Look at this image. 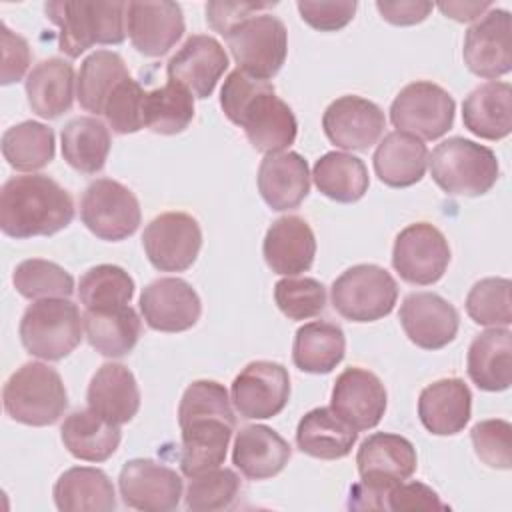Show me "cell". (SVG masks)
I'll use <instances>...</instances> for the list:
<instances>
[{
  "mask_svg": "<svg viewBox=\"0 0 512 512\" xmlns=\"http://www.w3.org/2000/svg\"><path fill=\"white\" fill-rule=\"evenodd\" d=\"M6 414L26 426H50L68 406L64 382L48 364L26 362L4 384Z\"/></svg>",
  "mask_w": 512,
  "mask_h": 512,
  "instance_id": "5b68a950",
  "label": "cell"
},
{
  "mask_svg": "<svg viewBox=\"0 0 512 512\" xmlns=\"http://www.w3.org/2000/svg\"><path fill=\"white\" fill-rule=\"evenodd\" d=\"M386 388L370 370L346 368L334 382L330 408L354 430L378 426L386 412Z\"/></svg>",
  "mask_w": 512,
  "mask_h": 512,
  "instance_id": "ffe728a7",
  "label": "cell"
},
{
  "mask_svg": "<svg viewBox=\"0 0 512 512\" xmlns=\"http://www.w3.org/2000/svg\"><path fill=\"white\" fill-rule=\"evenodd\" d=\"M82 316L68 298H42L20 320V340L28 354L42 360L66 358L82 340Z\"/></svg>",
  "mask_w": 512,
  "mask_h": 512,
  "instance_id": "52a82bcc",
  "label": "cell"
},
{
  "mask_svg": "<svg viewBox=\"0 0 512 512\" xmlns=\"http://www.w3.org/2000/svg\"><path fill=\"white\" fill-rule=\"evenodd\" d=\"M356 438L358 430L338 418L332 408H314L306 412L296 428V444L300 452L320 460L348 456Z\"/></svg>",
  "mask_w": 512,
  "mask_h": 512,
  "instance_id": "1f68e13d",
  "label": "cell"
},
{
  "mask_svg": "<svg viewBox=\"0 0 512 512\" xmlns=\"http://www.w3.org/2000/svg\"><path fill=\"white\" fill-rule=\"evenodd\" d=\"M384 126L386 118L380 106L356 94L336 98L322 116L326 138L344 150H368L378 142Z\"/></svg>",
  "mask_w": 512,
  "mask_h": 512,
  "instance_id": "e0dca14e",
  "label": "cell"
},
{
  "mask_svg": "<svg viewBox=\"0 0 512 512\" xmlns=\"http://www.w3.org/2000/svg\"><path fill=\"white\" fill-rule=\"evenodd\" d=\"M126 32L144 56H164L184 34L182 8L176 2H128Z\"/></svg>",
  "mask_w": 512,
  "mask_h": 512,
  "instance_id": "7402d4cb",
  "label": "cell"
},
{
  "mask_svg": "<svg viewBox=\"0 0 512 512\" xmlns=\"http://www.w3.org/2000/svg\"><path fill=\"white\" fill-rule=\"evenodd\" d=\"M398 300L392 274L376 264H356L332 284L334 310L352 322H374L388 316Z\"/></svg>",
  "mask_w": 512,
  "mask_h": 512,
  "instance_id": "ba28073f",
  "label": "cell"
},
{
  "mask_svg": "<svg viewBox=\"0 0 512 512\" xmlns=\"http://www.w3.org/2000/svg\"><path fill=\"white\" fill-rule=\"evenodd\" d=\"M118 486L124 504L144 512L176 510L182 498L180 474L150 458L128 460L120 470Z\"/></svg>",
  "mask_w": 512,
  "mask_h": 512,
  "instance_id": "9a60e30c",
  "label": "cell"
},
{
  "mask_svg": "<svg viewBox=\"0 0 512 512\" xmlns=\"http://www.w3.org/2000/svg\"><path fill=\"white\" fill-rule=\"evenodd\" d=\"M140 312L152 330L184 332L198 322L202 302L186 280L158 278L142 290Z\"/></svg>",
  "mask_w": 512,
  "mask_h": 512,
  "instance_id": "d6986e66",
  "label": "cell"
},
{
  "mask_svg": "<svg viewBox=\"0 0 512 512\" xmlns=\"http://www.w3.org/2000/svg\"><path fill=\"white\" fill-rule=\"evenodd\" d=\"M374 172L390 188H408L422 180L428 164L426 144L402 130L384 136L374 156Z\"/></svg>",
  "mask_w": 512,
  "mask_h": 512,
  "instance_id": "f1b7e54d",
  "label": "cell"
},
{
  "mask_svg": "<svg viewBox=\"0 0 512 512\" xmlns=\"http://www.w3.org/2000/svg\"><path fill=\"white\" fill-rule=\"evenodd\" d=\"M400 324L408 340L422 350L448 346L460 326L458 310L434 292H412L400 306Z\"/></svg>",
  "mask_w": 512,
  "mask_h": 512,
  "instance_id": "ac0fdd59",
  "label": "cell"
},
{
  "mask_svg": "<svg viewBox=\"0 0 512 512\" xmlns=\"http://www.w3.org/2000/svg\"><path fill=\"white\" fill-rule=\"evenodd\" d=\"M2 154L14 170H40L54 158V132L42 122H20L2 134Z\"/></svg>",
  "mask_w": 512,
  "mask_h": 512,
  "instance_id": "60d3db41",
  "label": "cell"
},
{
  "mask_svg": "<svg viewBox=\"0 0 512 512\" xmlns=\"http://www.w3.org/2000/svg\"><path fill=\"white\" fill-rule=\"evenodd\" d=\"M14 288L20 296L36 298H68L74 292V278L62 266L42 258H30L16 266L12 274Z\"/></svg>",
  "mask_w": 512,
  "mask_h": 512,
  "instance_id": "ee69618b",
  "label": "cell"
},
{
  "mask_svg": "<svg viewBox=\"0 0 512 512\" xmlns=\"http://www.w3.org/2000/svg\"><path fill=\"white\" fill-rule=\"evenodd\" d=\"M178 424L182 430V474L194 478L218 468L236 426L226 388L216 380L192 382L182 394Z\"/></svg>",
  "mask_w": 512,
  "mask_h": 512,
  "instance_id": "6da1fadb",
  "label": "cell"
},
{
  "mask_svg": "<svg viewBox=\"0 0 512 512\" xmlns=\"http://www.w3.org/2000/svg\"><path fill=\"white\" fill-rule=\"evenodd\" d=\"M510 280L484 278L466 296V312L480 326H508L512 322Z\"/></svg>",
  "mask_w": 512,
  "mask_h": 512,
  "instance_id": "bcb514c9",
  "label": "cell"
},
{
  "mask_svg": "<svg viewBox=\"0 0 512 512\" xmlns=\"http://www.w3.org/2000/svg\"><path fill=\"white\" fill-rule=\"evenodd\" d=\"M72 218V196L44 174L12 176L0 190V228L10 238L52 236Z\"/></svg>",
  "mask_w": 512,
  "mask_h": 512,
  "instance_id": "3957f363",
  "label": "cell"
},
{
  "mask_svg": "<svg viewBox=\"0 0 512 512\" xmlns=\"http://www.w3.org/2000/svg\"><path fill=\"white\" fill-rule=\"evenodd\" d=\"M126 64L118 52L96 50L80 64L76 80V96L84 110L104 114V104L112 90L128 78Z\"/></svg>",
  "mask_w": 512,
  "mask_h": 512,
  "instance_id": "ab89813d",
  "label": "cell"
},
{
  "mask_svg": "<svg viewBox=\"0 0 512 512\" xmlns=\"http://www.w3.org/2000/svg\"><path fill=\"white\" fill-rule=\"evenodd\" d=\"M464 126L484 138L502 140L512 130V86L490 80L474 88L462 104Z\"/></svg>",
  "mask_w": 512,
  "mask_h": 512,
  "instance_id": "4dcf8cb0",
  "label": "cell"
},
{
  "mask_svg": "<svg viewBox=\"0 0 512 512\" xmlns=\"http://www.w3.org/2000/svg\"><path fill=\"white\" fill-rule=\"evenodd\" d=\"M346 338L338 324L308 322L296 330L292 344V362L308 374H328L344 358Z\"/></svg>",
  "mask_w": 512,
  "mask_h": 512,
  "instance_id": "d590c367",
  "label": "cell"
},
{
  "mask_svg": "<svg viewBox=\"0 0 512 512\" xmlns=\"http://www.w3.org/2000/svg\"><path fill=\"white\" fill-rule=\"evenodd\" d=\"M88 408L112 424L130 422L140 408V390L134 374L116 362L102 364L86 392Z\"/></svg>",
  "mask_w": 512,
  "mask_h": 512,
  "instance_id": "4316f807",
  "label": "cell"
},
{
  "mask_svg": "<svg viewBox=\"0 0 512 512\" xmlns=\"http://www.w3.org/2000/svg\"><path fill=\"white\" fill-rule=\"evenodd\" d=\"M440 12L452 20L458 22H470L478 18L484 10H490V2H440L438 4Z\"/></svg>",
  "mask_w": 512,
  "mask_h": 512,
  "instance_id": "9f6ffc18",
  "label": "cell"
},
{
  "mask_svg": "<svg viewBox=\"0 0 512 512\" xmlns=\"http://www.w3.org/2000/svg\"><path fill=\"white\" fill-rule=\"evenodd\" d=\"M0 44H2V72L0 84L8 86L26 74L30 66V46L28 42L12 32L4 22L0 24Z\"/></svg>",
  "mask_w": 512,
  "mask_h": 512,
  "instance_id": "f5cc1de1",
  "label": "cell"
},
{
  "mask_svg": "<svg viewBox=\"0 0 512 512\" xmlns=\"http://www.w3.org/2000/svg\"><path fill=\"white\" fill-rule=\"evenodd\" d=\"M232 404L242 418L264 420L280 414L290 398L288 370L272 360H254L232 382Z\"/></svg>",
  "mask_w": 512,
  "mask_h": 512,
  "instance_id": "5bb4252c",
  "label": "cell"
},
{
  "mask_svg": "<svg viewBox=\"0 0 512 512\" xmlns=\"http://www.w3.org/2000/svg\"><path fill=\"white\" fill-rule=\"evenodd\" d=\"M60 436L74 458L84 462H104L116 452L122 432L118 424L108 422L88 408L66 416Z\"/></svg>",
  "mask_w": 512,
  "mask_h": 512,
  "instance_id": "e575fe53",
  "label": "cell"
},
{
  "mask_svg": "<svg viewBox=\"0 0 512 512\" xmlns=\"http://www.w3.org/2000/svg\"><path fill=\"white\" fill-rule=\"evenodd\" d=\"M80 216L96 238L108 242L132 236L142 220L134 192L112 178H98L84 190Z\"/></svg>",
  "mask_w": 512,
  "mask_h": 512,
  "instance_id": "30bf717a",
  "label": "cell"
},
{
  "mask_svg": "<svg viewBox=\"0 0 512 512\" xmlns=\"http://www.w3.org/2000/svg\"><path fill=\"white\" fill-rule=\"evenodd\" d=\"M440 496L422 482H396L386 496V510H446Z\"/></svg>",
  "mask_w": 512,
  "mask_h": 512,
  "instance_id": "816d5d0a",
  "label": "cell"
},
{
  "mask_svg": "<svg viewBox=\"0 0 512 512\" xmlns=\"http://www.w3.org/2000/svg\"><path fill=\"white\" fill-rule=\"evenodd\" d=\"M26 96L40 118H58L74 102V68L62 58L36 64L26 78Z\"/></svg>",
  "mask_w": 512,
  "mask_h": 512,
  "instance_id": "836d02e7",
  "label": "cell"
},
{
  "mask_svg": "<svg viewBox=\"0 0 512 512\" xmlns=\"http://www.w3.org/2000/svg\"><path fill=\"white\" fill-rule=\"evenodd\" d=\"M82 322L90 346L108 358H122L132 352L142 332V322L130 306L98 312L86 310Z\"/></svg>",
  "mask_w": 512,
  "mask_h": 512,
  "instance_id": "8d00e7d4",
  "label": "cell"
},
{
  "mask_svg": "<svg viewBox=\"0 0 512 512\" xmlns=\"http://www.w3.org/2000/svg\"><path fill=\"white\" fill-rule=\"evenodd\" d=\"M276 6V2H208L206 22L222 36H226L242 20Z\"/></svg>",
  "mask_w": 512,
  "mask_h": 512,
  "instance_id": "db71d44e",
  "label": "cell"
},
{
  "mask_svg": "<svg viewBox=\"0 0 512 512\" xmlns=\"http://www.w3.org/2000/svg\"><path fill=\"white\" fill-rule=\"evenodd\" d=\"M240 490V478L230 468H212L194 476L186 488V508L194 512L226 510L234 504Z\"/></svg>",
  "mask_w": 512,
  "mask_h": 512,
  "instance_id": "f6af8a7d",
  "label": "cell"
},
{
  "mask_svg": "<svg viewBox=\"0 0 512 512\" xmlns=\"http://www.w3.org/2000/svg\"><path fill=\"white\" fill-rule=\"evenodd\" d=\"M224 38L238 70L258 80L274 78L288 54L286 26L272 14H254L236 24Z\"/></svg>",
  "mask_w": 512,
  "mask_h": 512,
  "instance_id": "9c48e42d",
  "label": "cell"
},
{
  "mask_svg": "<svg viewBox=\"0 0 512 512\" xmlns=\"http://www.w3.org/2000/svg\"><path fill=\"white\" fill-rule=\"evenodd\" d=\"M262 254L268 268L282 276H296L314 264L316 238L300 216H282L266 230Z\"/></svg>",
  "mask_w": 512,
  "mask_h": 512,
  "instance_id": "603a6c76",
  "label": "cell"
},
{
  "mask_svg": "<svg viewBox=\"0 0 512 512\" xmlns=\"http://www.w3.org/2000/svg\"><path fill=\"white\" fill-rule=\"evenodd\" d=\"M142 246L156 270L184 272L198 258L202 230L198 220L186 212H164L144 228Z\"/></svg>",
  "mask_w": 512,
  "mask_h": 512,
  "instance_id": "7c38bea8",
  "label": "cell"
},
{
  "mask_svg": "<svg viewBox=\"0 0 512 512\" xmlns=\"http://www.w3.org/2000/svg\"><path fill=\"white\" fill-rule=\"evenodd\" d=\"M146 90L132 78H124L108 96L104 116L116 134H134L144 128Z\"/></svg>",
  "mask_w": 512,
  "mask_h": 512,
  "instance_id": "c3c4849f",
  "label": "cell"
},
{
  "mask_svg": "<svg viewBox=\"0 0 512 512\" xmlns=\"http://www.w3.org/2000/svg\"><path fill=\"white\" fill-rule=\"evenodd\" d=\"M450 264V246L444 234L428 224L414 222L400 230L392 248V266L402 280L428 286L438 282Z\"/></svg>",
  "mask_w": 512,
  "mask_h": 512,
  "instance_id": "4fadbf2b",
  "label": "cell"
},
{
  "mask_svg": "<svg viewBox=\"0 0 512 512\" xmlns=\"http://www.w3.org/2000/svg\"><path fill=\"white\" fill-rule=\"evenodd\" d=\"M290 456V444L264 424L244 426L234 438L232 462L250 480H266L280 474Z\"/></svg>",
  "mask_w": 512,
  "mask_h": 512,
  "instance_id": "484cf974",
  "label": "cell"
},
{
  "mask_svg": "<svg viewBox=\"0 0 512 512\" xmlns=\"http://www.w3.org/2000/svg\"><path fill=\"white\" fill-rule=\"evenodd\" d=\"M464 64L482 78H498L512 70L510 12L490 8L476 24L466 30Z\"/></svg>",
  "mask_w": 512,
  "mask_h": 512,
  "instance_id": "2e32d148",
  "label": "cell"
},
{
  "mask_svg": "<svg viewBox=\"0 0 512 512\" xmlns=\"http://www.w3.org/2000/svg\"><path fill=\"white\" fill-rule=\"evenodd\" d=\"M466 370L480 390H506L512 382V332L494 326L478 334L468 348Z\"/></svg>",
  "mask_w": 512,
  "mask_h": 512,
  "instance_id": "f546056e",
  "label": "cell"
},
{
  "mask_svg": "<svg viewBox=\"0 0 512 512\" xmlns=\"http://www.w3.org/2000/svg\"><path fill=\"white\" fill-rule=\"evenodd\" d=\"M128 2H46L44 10L58 26V46L78 58L94 44H120L126 38Z\"/></svg>",
  "mask_w": 512,
  "mask_h": 512,
  "instance_id": "277c9868",
  "label": "cell"
},
{
  "mask_svg": "<svg viewBox=\"0 0 512 512\" xmlns=\"http://www.w3.org/2000/svg\"><path fill=\"white\" fill-rule=\"evenodd\" d=\"M312 178L324 196L342 204L358 202L370 186L366 164L346 152H326L320 156L314 164Z\"/></svg>",
  "mask_w": 512,
  "mask_h": 512,
  "instance_id": "74e56055",
  "label": "cell"
},
{
  "mask_svg": "<svg viewBox=\"0 0 512 512\" xmlns=\"http://www.w3.org/2000/svg\"><path fill=\"white\" fill-rule=\"evenodd\" d=\"M62 156L78 172L96 174L104 168L110 152V132L94 116L70 120L60 134Z\"/></svg>",
  "mask_w": 512,
  "mask_h": 512,
  "instance_id": "f35d334b",
  "label": "cell"
},
{
  "mask_svg": "<svg viewBox=\"0 0 512 512\" xmlns=\"http://www.w3.org/2000/svg\"><path fill=\"white\" fill-rule=\"evenodd\" d=\"M228 70V56L222 44L206 34L190 36L168 60V80L184 86L194 98H208L222 74Z\"/></svg>",
  "mask_w": 512,
  "mask_h": 512,
  "instance_id": "44dd1931",
  "label": "cell"
},
{
  "mask_svg": "<svg viewBox=\"0 0 512 512\" xmlns=\"http://www.w3.org/2000/svg\"><path fill=\"white\" fill-rule=\"evenodd\" d=\"M416 448L400 434H370L358 448L356 464L362 480L402 482L416 472Z\"/></svg>",
  "mask_w": 512,
  "mask_h": 512,
  "instance_id": "83f0119b",
  "label": "cell"
},
{
  "mask_svg": "<svg viewBox=\"0 0 512 512\" xmlns=\"http://www.w3.org/2000/svg\"><path fill=\"white\" fill-rule=\"evenodd\" d=\"M476 456L490 468L508 470L512 466V426L506 420L492 418L472 426L470 432Z\"/></svg>",
  "mask_w": 512,
  "mask_h": 512,
  "instance_id": "681fc988",
  "label": "cell"
},
{
  "mask_svg": "<svg viewBox=\"0 0 512 512\" xmlns=\"http://www.w3.org/2000/svg\"><path fill=\"white\" fill-rule=\"evenodd\" d=\"M378 12L382 14V18L390 24L396 26H412V24H420L422 20L428 18V14L432 12V2H420V0H400V2H376Z\"/></svg>",
  "mask_w": 512,
  "mask_h": 512,
  "instance_id": "11a10c76",
  "label": "cell"
},
{
  "mask_svg": "<svg viewBox=\"0 0 512 512\" xmlns=\"http://www.w3.org/2000/svg\"><path fill=\"white\" fill-rule=\"evenodd\" d=\"M472 414L470 388L460 378H442L428 384L418 398L422 426L436 436H452L464 430Z\"/></svg>",
  "mask_w": 512,
  "mask_h": 512,
  "instance_id": "cb8c5ba5",
  "label": "cell"
},
{
  "mask_svg": "<svg viewBox=\"0 0 512 512\" xmlns=\"http://www.w3.org/2000/svg\"><path fill=\"white\" fill-rule=\"evenodd\" d=\"M78 296L86 310L122 308L128 306L134 296V280L116 264H98L80 278Z\"/></svg>",
  "mask_w": 512,
  "mask_h": 512,
  "instance_id": "7bdbcfd3",
  "label": "cell"
},
{
  "mask_svg": "<svg viewBox=\"0 0 512 512\" xmlns=\"http://www.w3.org/2000/svg\"><path fill=\"white\" fill-rule=\"evenodd\" d=\"M430 174L448 194L482 196L496 184L500 166L488 146L454 136L434 148Z\"/></svg>",
  "mask_w": 512,
  "mask_h": 512,
  "instance_id": "8992f818",
  "label": "cell"
},
{
  "mask_svg": "<svg viewBox=\"0 0 512 512\" xmlns=\"http://www.w3.org/2000/svg\"><path fill=\"white\" fill-rule=\"evenodd\" d=\"M300 18L320 32H336L344 28L358 8L354 0H336V2H308L300 0L298 4Z\"/></svg>",
  "mask_w": 512,
  "mask_h": 512,
  "instance_id": "f907efd6",
  "label": "cell"
},
{
  "mask_svg": "<svg viewBox=\"0 0 512 512\" xmlns=\"http://www.w3.org/2000/svg\"><path fill=\"white\" fill-rule=\"evenodd\" d=\"M54 502L62 512H108L116 508V492L106 472L90 466H74L54 484Z\"/></svg>",
  "mask_w": 512,
  "mask_h": 512,
  "instance_id": "d6a6232c",
  "label": "cell"
},
{
  "mask_svg": "<svg viewBox=\"0 0 512 512\" xmlns=\"http://www.w3.org/2000/svg\"><path fill=\"white\" fill-rule=\"evenodd\" d=\"M220 106L226 118L240 126L248 142L264 154L282 152L296 140V116L266 80L252 78L236 68L224 80Z\"/></svg>",
  "mask_w": 512,
  "mask_h": 512,
  "instance_id": "7a4b0ae2",
  "label": "cell"
},
{
  "mask_svg": "<svg viewBox=\"0 0 512 512\" xmlns=\"http://www.w3.org/2000/svg\"><path fill=\"white\" fill-rule=\"evenodd\" d=\"M194 118V96L174 80L144 96V126L156 134H180Z\"/></svg>",
  "mask_w": 512,
  "mask_h": 512,
  "instance_id": "b9f144b4",
  "label": "cell"
},
{
  "mask_svg": "<svg viewBox=\"0 0 512 512\" xmlns=\"http://www.w3.org/2000/svg\"><path fill=\"white\" fill-rule=\"evenodd\" d=\"M276 306L290 320H308L326 306V288L314 278H282L274 286Z\"/></svg>",
  "mask_w": 512,
  "mask_h": 512,
  "instance_id": "7dc6e473",
  "label": "cell"
},
{
  "mask_svg": "<svg viewBox=\"0 0 512 512\" xmlns=\"http://www.w3.org/2000/svg\"><path fill=\"white\" fill-rule=\"evenodd\" d=\"M258 190L272 210L296 208L310 192L306 160L298 152L266 154L258 168Z\"/></svg>",
  "mask_w": 512,
  "mask_h": 512,
  "instance_id": "d4e9b609",
  "label": "cell"
},
{
  "mask_svg": "<svg viewBox=\"0 0 512 512\" xmlns=\"http://www.w3.org/2000/svg\"><path fill=\"white\" fill-rule=\"evenodd\" d=\"M454 112V98L442 86L418 80L398 92L390 106V120L402 132L436 140L452 128Z\"/></svg>",
  "mask_w": 512,
  "mask_h": 512,
  "instance_id": "8fae6325",
  "label": "cell"
}]
</instances>
